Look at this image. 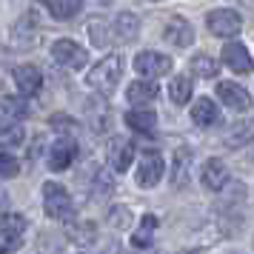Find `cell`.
<instances>
[{"mask_svg":"<svg viewBox=\"0 0 254 254\" xmlns=\"http://www.w3.org/2000/svg\"><path fill=\"white\" fill-rule=\"evenodd\" d=\"M120 74H123V58H120V55H109V58H103L92 71H89L86 83L92 86L94 92H100L103 97H109V94L117 89Z\"/></svg>","mask_w":254,"mask_h":254,"instance_id":"cell-1","label":"cell"},{"mask_svg":"<svg viewBox=\"0 0 254 254\" xmlns=\"http://www.w3.org/2000/svg\"><path fill=\"white\" fill-rule=\"evenodd\" d=\"M43 208L52 220H71L74 217V203L69 191L60 183H43Z\"/></svg>","mask_w":254,"mask_h":254,"instance_id":"cell-2","label":"cell"},{"mask_svg":"<svg viewBox=\"0 0 254 254\" xmlns=\"http://www.w3.org/2000/svg\"><path fill=\"white\" fill-rule=\"evenodd\" d=\"M163 172H166V160H163L160 151H143V157H140V166H137V186L143 189H151V186L160 183Z\"/></svg>","mask_w":254,"mask_h":254,"instance_id":"cell-3","label":"cell"},{"mask_svg":"<svg viewBox=\"0 0 254 254\" xmlns=\"http://www.w3.org/2000/svg\"><path fill=\"white\" fill-rule=\"evenodd\" d=\"M206 26H208V32L217 35V37H234L240 32L243 17L234 12V9H214V12L206 17Z\"/></svg>","mask_w":254,"mask_h":254,"instance_id":"cell-4","label":"cell"},{"mask_svg":"<svg viewBox=\"0 0 254 254\" xmlns=\"http://www.w3.org/2000/svg\"><path fill=\"white\" fill-rule=\"evenodd\" d=\"M52 58L58 60L60 66H66V69H83L86 66V49L80 43H74V40H58L55 46H52Z\"/></svg>","mask_w":254,"mask_h":254,"instance_id":"cell-5","label":"cell"},{"mask_svg":"<svg viewBox=\"0 0 254 254\" xmlns=\"http://www.w3.org/2000/svg\"><path fill=\"white\" fill-rule=\"evenodd\" d=\"M134 71L143 77H163L166 71H172V58L160 52H140L134 58Z\"/></svg>","mask_w":254,"mask_h":254,"instance_id":"cell-6","label":"cell"},{"mask_svg":"<svg viewBox=\"0 0 254 254\" xmlns=\"http://www.w3.org/2000/svg\"><path fill=\"white\" fill-rule=\"evenodd\" d=\"M223 63H226L234 74H249V71L254 69V60H252V55H249V49L243 46V43H237V40L223 46Z\"/></svg>","mask_w":254,"mask_h":254,"instance_id":"cell-7","label":"cell"},{"mask_svg":"<svg viewBox=\"0 0 254 254\" xmlns=\"http://www.w3.org/2000/svg\"><path fill=\"white\" fill-rule=\"evenodd\" d=\"M131 160H134V143L126 137H112V143H109V163H112V169L123 174L131 166Z\"/></svg>","mask_w":254,"mask_h":254,"instance_id":"cell-8","label":"cell"},{"mask_svg":"<svg viewBox=\"0 0 254 254\" xmlns=\"http://www.w3.org/2000/svg\"><path fill=\"white\" fill-rule=\"evenodd\" d=\"M77 157V146L74 140H58L52 149H49V169L52 172H66Z\"/></svg>","mask_w":254,"mask_h":254,"instance_id":"cell-9","label":"cell"},{"mask_svg":"<svg viewBox=\"0 0 254 254\" xmlns=\"http://www.w3.org/2000/svg\"><path fill=\"white\" fill-rule=\"evenodd\" d=\"M217 97L229 106V109H234V112H249V109H252V97H249V92H246L243 86H237V83H220L217 86Z\"/></svg>","mask_w":254,"mask_h":254,"instance_id":"cell-10","label":"cell"},{"mask_svg":"<svg viewBox=\"0 0 254 254\" xmlns=\"http://www.w3.org/2000/svg\"><path fill=\"white\" fill-rule=\"evenodd\" d=\"M14 83H17V92L26 94V97H32V94L40 92V86H43V74L37 66L32 63H26L20 69H14Z\"/></svg>","mask_w":254,"mask_h":254,"instance_id":"cell-11","label":"cell"},{"mask_svg":"<svg viewBox=\"0 0 254 254\" xmlns=\"http://www.w3.org/2000/svg\"><path fill=\"white\" fill-rule=\"evenodd\" d=\"M166 40L169 43H174V46H191L194 43V29H191V23L189 20H183V17H172L169 23H166Z\"/></svg>","mask_w":254,"mask_h":254,"instance_id":"cell-12","label":"cell"},{"mask_svg":"<svg viewBox=\"0 0 254 254\" xmlns=\"http://www.w3.org/2000/svg\"><path fill=\"white\" fill-rule=\"evenodd\" d=\"M229 180V169H226V163L220 160V157H211L206 160L203 166V186H206L208 191H220L223 186Z\"/></svg>","mask_w":254,"mask_h":254,"instance_id":"cell-13","label":"cell"},{"mask_svg":"<svg viewBox=\"0 0 254 254\" xmlns=\"http://www.w3.org/2000/svg\"><path fill=\"white\" fill-rule=\"evenodd\" d=\"M37 32H40V14H37L35 9H29V12L14 23V40H17L20 46H29L37 37Z\"/></svg>","mask_w":254,"mask_h":254,"instance_id":"cell-14","label":"cell"},{"mask_svg":"<svg viewBox=\"0 0 254 254\" xmlns=\"http://www.w3.org/2000/svg\"><path fill=\"white\" fill-rule=\"evenodd\" d=\"M191 120L197 126H214L220 120V109L211 97H200L194 106H191Z\"/></svg>","mask_w":254,"mask_h":254,"instance_id":"cell-15","label":"cell"},{"mask_svg":"<svg viewBox=\"0 0 254 254\" xmlns=\"http://www.w3.org/2000/svg\"><path fill=\"white\" fill-rule=\"evenodd\" d=\"M140 32V20L131 12H120L115 17V37L120 43H131Z\"/></svg>","mask_w":254,"mask_h":254,"instance_id":"cell-16","label":"cell"},{"mask_svg":"<svg viewBox=\"0 0 254 254\" xmlns=\"http://www.w3.org/2000/svg\"><path fill=\"white\" fill-rule=\"evenodd\" d=\"M157 94H160V89H157V83H154V80H137V83H131V86H128L126 97L134 106H143V103H151Z\"/></svg>","mask_w":254,"mask_h":254,"instance_id":"cell-17","label":"cell"},{"mask_svg":"<svg viewBox=\"0 0 254 254\" xmlns=\"http://www.w3.org/2000/svg\"><path fill=\"white\" fill-rule=\"evenodd\" d=\"M126 123L134 128V131H140V134H151L154 126H157V115L149 112V109H134V112L126 115Z\"/></svg>","mask_w":254,"mask_h":254,"instance_id":"cell-18","label":"cell"},{"mask_svg":"<svg viewBox=\"0 0 254 254\" xmlns=\"http://www.w3.org/2000/svg\"><path fill=\"white\" fill-rule=\"evenodd\" d=\"M23 143V126L17 123V117L0 120V146H20Z\"/></svg>","mask_w":254,"mask_h":254,"instance_id":"cell-19","label":"cell"},{"mask_svg":"<svg viewBox=\"0 0 254 254\" xmlns=\"http://www.w3.org/2000/svg\"><path fill=\"white\" fill-rule=\"evenodd\" d=\"M191 89H194L191 77H189V74H177V77L169 83V97H172L177 106H186L189 97H191Z\"/></svg>","mask_w":254,"mask_h":254,"instance_id":"cell-20","label":"cell"},{"mask_svg":"<svg viewBox=\"0 0 254 254\" xmlns=\"http://www.w3.org/2000/svg\"><path fill=\"white\" fill-rule=\"evenodd\" d=\"M189 163H191V151L177 149V154H174V172H172V183L177 189L189 183Z\"/></svg>","mask_w":254,"mask_h":254,"instance_id":"cell-21","label":"cell"},{"mask_svg":"<svg viewBox=\"0 0 254 254\" xmlns=\"http://www.w3.org/2000/svg\"><path fill=\"white\" fill-rule=\"evenodd\" d=\"M154 229H157V217L154 214H146L143 217V223H140V229H137V234L131 237V246H137V249H149L151 246V234H154Z\"/></svg>","mask_w":254,"mask_h":254,"instance_id":"cell-22","label":"cell"},{"mask_svg":"<svg viewBox=\"0 0 254 254\" xmlns=\"http://www.w3.org/2000/svg\"><path fill=\"white\" fill-rule=\"evenodd\" d=\"M49 9H52V14H55L58 20H71V17L83 9V0H52Z\"/></svg>","mask_w":254,"mask_h":254,"instance_id":"cell-23","label":"cell"},{"mask_svg":"<svg viewBox=\"0 0 254 254\" xmlns=\"http://www.w3.org/2000/svg\"><path fill=\"white\" fill-rule=\"evenodd\" d=\"M86 32H89L94 46H109V43H112V35H106V32H109V23H106L103 17H92L89 26H86Z\"/></svg>","mask_w":254,"mask_h":254,"instance_id":"cell-24","label":"cell"},{"mask_svg":"<svg viewBox=\"0 0 254 254\" xmlns=\"http://www.w3.org/2000/svg\"><path fill=\"white\" fill-rule=\"evenodd\" d=\"M217 60H211L208 55H197L191 60V71H194L197 77H217Z\"/></svg>","mask_w":254,"mask_h":254,"instance_id":"cell-25","label":"cell"},{"mask_svg":"<svg viewBox=\"0 0 254 254\" xmlns=\"http://www.w3.org/2000/svg\"><path fill=\"white\" fill-rule=\"evenodd\" d=\"M20 246H23L20 231H14V229H0V254H12V252H17Z\"/></svg>","mask_w":254,"mask_h":254,"instance_id":"cell-26","label":"cell"},{"mask_svg":"<svg viewBox=\"0 0 254 254\" xmlns=\"http://www.w3.org/2000/svg\"><path fill=\"white\" fill-rule=\"evenodd\" d=\"M17 174H20V163H17V157L6 154V151H0V177L9 180V177H17Z\"/></svg>","mask_w":254,"mask_h":254,"instance_id":"cell-27","label":"cell"},{"mask_svg":"<svg viewBox=\"0 0 254 254\" xmlns=\"http://www.w3.org/2000/svg\"><path fill=\"white\" fill-rule=\"evenodd\" d=\"M109 223H112L115 229H126L128 223H131L128 208H126V206H115V208H112V214H109Z\"/></svg>","mask_w":254,"mask_h":254,"instance_id":"cell-28","label":"cell"},{"mask_svg":"<svg viewBox=\"0 0 254 254\" xmlns=\"http://www.w3.org/2000/svg\"><path fill=\"white\" fill-rule=\"evenodd\" d=\"M252 134H254V120H246V123L240 126V131H237V134H234V131L229 134V146H231V149H237L243 140H249Z\"/></svg>","mask_w":254,"mask_h":254,"instance_id":"cell-29","label":"cell"},{"mask_svg":"<svg viewBox=\"0 0 254 254\" xmlns=\"http://www.w3.org/2000/svg\"><path fill=\"white\" fill-rule=\"evenodd\" d=\"M52 128H58V131H74V120L63 117V115H55L52 117Z\"/></svg>","mask_w":254,"mask_h":254,"instance_id":"cell-30","label":"cell"},{"mask_svg":"<svg viewBox=\"0 0 254 254\" xmlns=\"http://www.w3.org/2000/svg\"><path fill=\"white\" fill-rule=\"evenodd\" d=\"M3 223H6V229H14V231H23L26 229V220L17 217V214H9V217H3Z\"/></svg>","mask_w":254,"mask_h":254,"instance_id":"cell-31","label":"cell"},{"mask_svg":"<svg viewBox=\"0 0 254 254\" xmlns=\"http://www.w3.org/2000/svg\"><path fill=\"white\" fill-rule=\"evenodd\" d=\"M149 254H157V252H149Z\"/></svg>","mask_w":254,"mask_h":254,"instance_id":"cell-32","label":"cell"}]
</instances>
